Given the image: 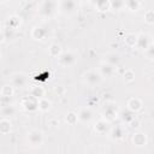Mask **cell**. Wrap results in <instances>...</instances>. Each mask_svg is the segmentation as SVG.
<instances>
[{
  "label": "cell",
  "mask_w": 154,
  "mask_h": 154,
  "mask_svg": "<svg viewBox=\"0 0 154 154\" xmlns=\"http://www.w3.org/2000/svg\"><path fill=\"white\" fill-rule=\"evenodd\" d=\"M124 6L126 10H129L131 12H136L141 7V0H125Z\"/></svg>",
  "instance_id": "7c38bea8"
},
{
  "label": "cell",
  "mask_w": 154,
  "mask_h": 154,
  "mask_svg": "<svg viewBox=\"0 0 154 154\" xmlns=\"http://www.w3.org/2000/svg\"><path fill=\"white\" fill-rule=\"evenodd\" d=\"M59 7L63 12H72V10L75 8V2L73 0H61L59 4Z\"/></svg>",
  "instance_id": "4fadbf2b"
},
{
  "label": "cell",
  "mask_w": 154,
  "mask_h": 154,
  "mask_svg": "<svg viewBox=\"0 0 154 154\" xmlns=\"http://www.w3.org/2000/svg\"><path fill=\"white\" fill-rule=\"evenodd\" d=\"M132 143H134L135 146H138V147L146 146V143H147V137H146V135H144L143 132H136V134L132 136Z\"/></svg>",
  "instance_id": "30bf717a"
},
{
  "label": "cell",
  "mask_w": 154,
  "mask_h": 154,
  "mask_svg": "<svg viewBox=\"0 0 154 154\" xmlns=\"http://www.w3.org/2000/svg\"><path fill=\"white\" fill-rule=\"evenodd\" d=\"M26 81L28 79H26V76L24 73H16L11 79L12 85L16 88H23L26 84Z\"/></svg>",
  "instance_id": "52a82bcc"
},
{
  "label": "cell",
  "mask_w": 154,
  "mask_h": 154,
  "mask_svg": "<svg viewBox=\"0 0 154 154\" xmlns=\"http://www.w3.org/2000/svg\"><path fill=\"white\" fill-rule=\"evenodd\" d=\"M11 131V123H10V120L8 119H6L5 117L0 120V132L2 134V135H6V134H8Z\"/></svg>",
  "instance_id": "e0dca14e"
},
{
  "label": "cell",
  "mask_w": 154,
  "mask_h": 154,
  "mask_svg": "<svg viewBox=\"0 0 154 154\" xmlns=\"http://www.w3.org/2000/svg\"><path fill=\"white\" fill-rule=\"evenodd\" d=\"M128 108L131 111V112H138L141 108H142V101L138 99V97H131L128 103H126Z\"/></svg>",
  "instance_id": "ba28073f"
},
{
  "label": "cell",
  "mask_w": 154,
  "mask_h": 154,
  "mask_svg": "<svg viewBox=\"0 0 154 154\" xmlns=\"http://www.w3.org/2000/svg\"><path fill=\"white\" fill-rule=\"evenodd\" d=\"M94 128H95V131H96L97 134L102 135V134H105V132L107 131V122L103 120V119H101V120H99V122L95 124Z\"/></svg>",
  "instance_id": "603a6c76"
},
{
  "label": "cell",
  "mask_w": 154,
  "mask_h": 154,
  "mask_svg": "<svg viewBox=\"0 0 154 154\" xmlns=\"http://www.w3.org/2000/svg\"><path fill=\"white\" fill-rule=\"evenodd\" d=\"M99 71L102 75V77H111L114 73V66L111 65V64H108L107 61H103V63L100 64Z\"/></svg>",
  "instance_id": "8992f818"
},
{
  "label": "cell",
  "mask_w": 154,
  "mask_h": 154,
  "mask_svg": "<svg viewBox=\"0 0 154 154\" xmlns=\"http://www.w3.org/2000/svg\"><path fill=\"white\" fill-rule=\"evenodd\" d=\"M109 5H111V8L116 10V11H119L122 10L123 7H125V0H109Z\"/></svg>",
  "instance_id": "484cf974"
},
{
  "label": "cell",
  "mask_w": 154,
  "mask_h": 154,
  "mask_svg": "<svg viewBox=\"0 0 154 154\" xmlns=\"http://www.w3.org/2000/svg\"><path fill=\"white\" fill-rule=\"evenodd\" d=\"M91 119V111L89 108H82L78 113V120L81 122H89Z\"/></svg>",
  "instance_id": "2e32d148"
},
{
  "label": "cell",
  "mask_w": 154,
  "mask_h": 154,
  "mask_svg": "<svg viewBox=\"0 0 154 154\" xmlns=\"http://www.w3.org/2000/svg\"><path fill=\"white\" fill-rule=\"evenodd\" d=\"M143 18H144V22H146V23H148V24H154V11H153V10L146 11Z\"/></svg>",
  "instance_id": "f1b7e54d"
},
{
  "label": "cell",
  "mask_w": 154,
  "mask_h": 154,
  "mask_svg": "<svg viewBox=\"0 0 154 154\" xmlns=\"http://www.w3.org/2000/svg\"><path fill=\"white\" fill-rule=\"evenodd\" d=\"M105 58H106L105 61H107L108 64H111V65H113V66H117V65L119 64V61H120L119 55L116 54V53H109V54H107Z\"/></svg>",
  "instance_id": "44dd1931"
},
{
  "label": "cell",
  "mask_w": 154,
  "mask_h": 154,
  "mask_svg": "<svg viewBox=\"0 0 154 154\" xmlns=\"http://www.w3.org/2000/svg\"><path fill=\"white\" fill-rule=\"evenodd\" d=\"M112 137L113 138H120L122 136H123V130H122V128H116L114 130H113V132H112Z\"/></svg>",
  "instance_id": "4dcf8cb0"
},
{
  "label": "cell",
  "mask_w": 154,
  "mask_h": 154,
  "mask_svg": "<svg viewBox=\"0 0 154 154\" xmlns=\"http://www.w3.org/2000/svg\"><path fill=\"white\" fill-rule=\"evenodd\" d=\"M95 7L99 10V11H107L108 8H111V5H109V0H96V1H93Z\"/></svg>",
  "instance_id": "d6986e66"
},
{
  "label": "cell",
  "mask_w": 154,
  "mask_h": 154,
  "mask_svg": "<svg viewBox=\"0 0 154 154\" xmlns=\"http://www.w3.org/2000/svg\"><path fill=\"white\" fill-rule=\"evenodd\" d=\"M51 106H52V102L48 99H46V97L38 99V109L41 112H47L51 108Z\"/></svg>",
  "instance_id": "ac0fdd59"
},
{
  "label": "cell",
  "mask_w": 154,
  "mask_h": 154,
  "mask_svg": "<svg viewBox=\"0 0 154 154\" xmlns=\"http://www.w3.org/2000/svg\"><path fill=\"white\" fill-rule=\"evenodd\" d=\"M28 142L31 146H41L43 143V135L40 130H31L28 132Z\"/></svg>",
  "instance_id": "3957f363"
},
{
  "label": "cell",
  "mask_w": 154,
  "mask_h": 154,
  "mask_svg": "<svg viewBox=\"0 0 154 154\" xmlns=\"http://www.w3.org/2000/svg\"><path fill=\"white\" fill-rule=\"evenodd\" d=\"M137 36L136 34L134 32H129L124 36V43L128 46V47H136L137 45Z\"/></svg>",
  "instance_id": "8fae6325"
},
{
  "label": "cell",
  "mask_w": 154,
  "mask_h": 154,
  "mask_svg": "<svg viewBox=\"0 0 154 154\" xmlns=\"http://www.w3.org/2000/svg\"><path fill=\"white\" fill-rule=\"evenodd\" d=\"M30 95L37 97V99H41V97H45V89L40 85H35L31 88L30 90Z\"/></svg>",
  "instance_id": "7402d4cb"
},
{
  "label": "cell",
  "mask_w": 154,
  "mask_h": 154,
  "mask_svg": "<svg viewBox=\"0 0 154 154\" xmlns=\"http://www.w3.org/2000/svg\"><path fill=\"white\" fill-rule=\"evenodd\" d=\"M5 1H6V0H1V2H5Z\"/></svg>",
  "instance_id": "d590c367"
},
{
  "label": "cell",
  "mask_w": 154,
  "mask_h": 154,
  "mask_svg": "<svg viewBox=\"0 0 154 154\" xmlns=\"http://www.w3.org/2000/svg\"><path fill=\"white\" fill-rule=\"evenodd\" d=\"M14 113V108H13V106H10V105H5V106H2V108H1V114H2V117H7V116H12Z\"/></svg>",
  "instance_id": "83f0119b"
},
{
  "label": "cell",
  "mask_w": 154,
  "mask_h": 154,
  "mask_svg": "<svg viewBox=\"0 0 154 154\" xmlns=\"http://www.w3.org/2000/svg\"><path fill=\"white\" fill-rule=\"evenodd\" d=\"M22 106L25 111H35L38 109V99L30 95L22 100Z\"/></svg>",
  "instance_id": "7a4b0ae2"
},
{
  "label": "cell",
  "mask_w": 154,
  "mask_h": 154,
  "mask_svg": "<svg viewBox=\"0 0 154 154\" xmlns=\"http://www.w3.org/2000/svg\"><path fill=\"white\" fill-rule=\"evenodd\" d=\"M65 88L63 87V85H57V87H54V93H57L58 95H64L65 94Z\"/></svg>",
  "instance_id": "1f68e13d"
},
{
  "label": "cell",
  "mask_w": 154,
  "mask_h": 154,
  "mask_svg": "<svg viewBox=\"0 0 154 154\" xmlns=\"http://www.w3.org/2000/svg\"><path fill=\"white\" fill-rule=\"evenodd\" d=\"M61 46L59 43H52L48 48V54L53 58H58L60 54H61Z\"/></svg>",
  "instance_id": "5bb4252c"
},
{
  "label": "cell",
  "mask_w": 154,
  "mask_h": 154,
  "mask_svg": "<svg viewBox=\"0 0 154 154\" xmlns=\"http://www.w3.org/2000/svg\"><path fill=\"white\" fill-rule=\"evenodd\" d=\"M123 77H124V81H125L126 83L132 82V81L135 79V72H134V70H131V69H126L125 72H124V75H123Z\"/></svg>",
  "instance_id": "4316f807"
},
{
  "label": "cell",
  "mask_w": 154,
  "mask_h": 154,
  "mask_svg": "<svg viewBox=\"0 0 154 154\" xmlns=\"http://www.w3.org/2000/svg\"><path fill=\"white\" fill-rule=\"evenodd\" d=\"M6 24H7V26L10 28V29H17L19 25H20V18L18 17V16H11V17H8V19H7V22H6Z\"/></svg>",
  "instance_id": "9a60e30c"
},
{
  "label": "cell",
  "mask_w": 154,
  "mask_h": 154,
  "mask_svg": "<svg viewBox=\"0 0 154 154\" xmlns=\"http://www.w3.org/2000/svg\"><path fill=\"white\" fill-rule=\"evenodd\" d=\"M140 124H141V123H140V120H138L137 118H132L131 122H130V126H131V128H136V129H137V128L140 126Z\"/></svg>",
  "instance_id": "836d02e7"
},
{
  "label": "cell",
  "mask_w": 154,
  "mask_h": 154,
  "mask_svg": "<svg viewBox=\"0 0 154 154\" xmlns=\"http://www.w3.org/2000/svg\"><path fill=\"white\" fill-rule=\"evenodd\" d=\"M48 124H49L52 128H57V126L59 125V120H58V118H52V119L48 120Z\"/></svg>",
  "instance_id": "d6a6232c"
},
{
  "label": "cell",
  "mask_w": 154,
  "mask_h": 154,
  "mask_svg": "<svg viewBox=\"0 0 154 154\" xmlns=\"http://www.w3.org/2000/svg\"><path fill=\"white\" fill-rule=\"evenodd\" d=\"M144 53H146L147 58H149V59H154V43H150V46L144 51Z\"/></svg>",
  "instance_id": "f546056e"
},
{
  "label": "cell",
  "mask_w": 154,
  "mask_h": 154,
  "mask_svg": "<svg viewBox=\"0 0 154 154\" xmlns=\"http://www.w3.org/2000/svg\"><path fill=\"white\" fill-rule=\"evenodd\" d=\"M45 34H46V31L42 29V28H34L32 29V31H31V36H32V38H35V40H42L43 38V36H45Z\"/></svg>",
  "instance_id": "cb8c5ba5"
},
{
  "label": "cell",
  "mask_w": 154,
  "mask_h": 154,
  "mask_svg": "<svg viewBox=\"0 0 154 154\" xmlns=\"http://www.w3.org/2000/svg\"><path fill=\"white\" fill-rule=\"evenodd\" d=\"M76 61V55L72 52H63L58 57V63L61 66H70Z\"/></svg>",
  "instance_id": "277c9868"
},
{
  "label": "cell",
  "mask_w": 154,
  "mask_h": 154,
  "mask_svg": "<svg viewBox=\"0 0 154 154\" xmlns=\"http://www.w3.org/2000/svg\"><path fill=\"white\" fill-rule=\"evenodd\" d=\"M102 79V75L100 73V71H96V70H89L88 72L84 73V82L90 85V87H94L96 84H99Z\"/></svg>",
  "instance_id": "6da1fadb"
},
{
  "label": "cell",
  "mask_w": 154,
  "mask_h": 154,
  "mask_svg": "<svg viewBox=\"0 0 154 154\" xmlns=\"http://www.w3.org/2000/svg\"><path fill=\"white\" fill-rule=\"evenodd\" d=\"M54 7H55V5H54V2L52 0H45L42 6H41V13L46 14V16H49L53 12Z\"/></svg>",
  "instance_id": "9c48e42d"
},
{
  "label": "cell",
  "mask_w": 154,
  "mask_h": 154,
  "mask_svg": "<svg viewBox=\"0 0 154 154\" xmlns=\"http://www.w3.org/2000/svg\"><path fill=\"white\" fill-rule=\"evenodd\" d=\"M125 70H126V69H118V73H120V75H124Z\"/></svg>",
  "instance_id": "e575fe53"
},
{
  "label": "cell",
  "mask_w": 154,
  "mask_h": 154,
  "mask_svg": "<svg viewBox=\"0 0 154 154\" xmlns=\"http://www.w3.org/2000/svg\"><path fill=\"white\" fill-rule=\"evenodd\" d=\"M77 120H78V114L75 113V112H69V113L65 116V122H66L67 124H70V125L76 124Z\"/></svg>",
  "instance_id": "d4e9b609"
},
{
  "label": "cell",
  "mask_w": 154,
  "mask_h": 154,
  "mask_svg": "<svg viewBox=\"0 0 154 154\" xmlns=\"http://www.w3.org/2000/svg\"><path fill=\"white\" fill-rule=\"evenodd\" d=\"M152 41H150V37L147 35V34H140L137 36V45L136 47L138 49H142V51H146L149 46H150Z\"/></svg>",
  "instance_id": "5b68a950"
},
{
  "label": "cell",
  "mask_w": 154,
  "mask_h": 154,
  "mask_svg": "<svg viewBox=\"0 0 154 154\" xmlns=\"http://www.w3.org/2000/svg\"><path fill=\"white\" fill-rule=\"evenodd\" d=\"M13 88H14V87H13L12 84H5V85L1 88V91H0L1 96H2V97H10V96H12V95H13V91H14Z\"/></svg>",
  "instance_id": "ffe728a7"
}]
</instances>
